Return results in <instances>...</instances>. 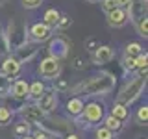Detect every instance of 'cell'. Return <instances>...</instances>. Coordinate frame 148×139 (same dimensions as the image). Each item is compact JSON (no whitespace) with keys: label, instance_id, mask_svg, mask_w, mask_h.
<instances>
[{"label":"cell","instance_id":"f546056e","mask_svg":"<svg viewBox=\"0 0 148 139\" xmlns=\"http://www.w3.org/2000/svg\"><path fill=\"white\" fill-rule=\"evenodd\" d=\"M122 69L126 72H135V58H132V56H128V54H124V58H122Z\"/></svg>","mask_w":148,"mask_h":139},{"label":"cell","instance_id":"836d02e7","mask_svg":"<svg viewBox=\"0 0 148 139\" xmlns=\"http://www.w3.org/2000/svg\"><path fill=\"white\" fill-rule=\"evenodd\" d=\"M74 126L80 128V130H89V128H92L91 124L87 122L85 119H83V115H78V117H74Z\"/></svg>","mask_w":148,"mask_h":139},{"label":"cell","instance_id":"484cf974","mask_svg":"<svg viewBox=\"0 0 148 139\" xmlns=\"http://www.w3.org/2000/svg\"><path fill=\"white\" fill-rule=\"evenodd\" d=\"M143 52V45L141 43H128L126 45V48H124V54H128V56H132V58H135V56H139Z\"/></svg>","mask_w":148,"mask_h":139},{"label":"cell","instance_id":"d4e9b609","mask_svg":"<svg viewBox=\"0 0 148 139\" xmlns=\"http://www.w3.org/2000/svg\"><path fill=\"white\" fill-rule=\"evenodd\" d=\"M135 120H137V124H141V126H146V122H148V106L146 104H143L141 108L137 109Z\"/></svg>","mask_w":148,"mask_h":139},{"label":"cell","instance_id":"e575fe53","mask_svg":"<svg viewBox=\"0 0 148 139\" xmlns=\"http://www.w3.org/2000/svg\"><path fill=\"white\" fill-rule=\"evenodd\" d=\"M22 2V6H24L26 9H37L43 4V0H21Z\"/></svg>","mask_w":148,"mask_h":139},{"label":"cell","instance_id":"74e56055","mask_svg":"<svg viewBox=\"0 0 148 139\" xmlns=\"http://www.w3.org/2000/svg\"><path fill=\"white\" fill-rule=\"evenodd\" d=\"M98 45H100V41H96V39H89V41H87V50H89V52H95V48H96Z\"/></svg>","mask_w":148,"mask_h":139},{"label":"cell","instance_id":"b9f144b4","mask_svg":"<svg viewBox=\"0 0 148 139\" xmlns=\"http://www.w3.org/2000/svg\"><path fill=\"white\" fill-rule=\"evenodd\" d=\"M21 139H34L32 136H24V137H21Z\"/></svg>","mask_w":148,"mask_h":139},{"label":"cell","instance_id":"f35d334b","mask_svg":"<svg viewBox=\"0 0 148 139\" xmlns=\"http://www.w3.org/2000/svg\"><path fill=\"white\" fill-rule=\"evenodd\" d=\"M130 2H132V0H117V8H120V9H128Z\"/></svg>","mask_w":148,"mask_h":139},{"label":"cell","instance_id":"1f68e13d","mask_svg":"<svg viewBox=\"0 0 148 139\" xmlns=\"http://www.w3.org/2000/svg\"><path fill=\"white\" fill-rule=\"evenodd\" d=\"M54 89L56 91H58V93H65V91H67L69 89V82L67 80H65V78H56V83H54Z\"/></svg>","mask_w":148,"mask_h":139},{"label":"cell","instance_id":"8fae6325","mask_svg":"<svg viewBox=\"0 0 148 139\" xmlns=\"http://www.w3.org/2000/svg\"><path fill=\"white\" fill-rule=\"evenodd\" d=\"M17 113L21 115L24 120H28V122H37V120L43 119V111H41V108L37 106V102H26V104H22L21 108L17 109Z\"/></svg>","mask_w":148,"mask_h":139},{"label":"cell","instance_id":"4316f807","mask_svg":"<svg viewBox=\"0 0 148 139\" xmlns=\"http://www.w3.org/2000/svg\"><path fill=\"white\" fill-rule=\"evenodd\" d=\"M71 26H72V19L69 17V15H65V13H61V15H59V21H58V24H56L54 30L63 32V30H67V28H71Z\"/></svg>","mask_w":148,"mask_h":139},{"label":"cell","instance_id":"d6a6232c","mask_svg":"<svg viewBox=\"0 0 148 139\" xmlns=\"http://www.w3.org/2000/svg\"><path fill=\"white\" fill-rule=\"evenodd\" d=\"M100 8L104 13H109L117 8V0H100Z\"/></svg>","mask_w":148,"mask_h":139},{"label":"cell","instance_id":"f1b7e54d","mask_svg":"<svg viewBox=\"0 0 148 139\" xmlns=\"http://www.w3.org/2000/svg\"><path fill=\"white\" fill-rule=\"evenodd\" d=\"M9 85H11V78L4 76L0 72V96H8L9 95Z\"/></svg>","mask_w":148,"mask_h":139},{"label":"cell","instance_id":"44dd1931","mask_svg":"<svg viewBox=\"0 0 148 139\" xmlns=\"http://www.w3.org/2000/svg\"><path fill=\"white\" fill-rule=\"evenodd\" d=\"M59 15H61V13H59L56 8H50V9H46V11H45L43 22H45V24H48V26H52V28H56V24H58V21H59Z\"/></svg>","mask_w":148,"mask_h":139},{"label":"cell","instance_id":"ba28073f","mask_svg":"<svg viewBox=\"0 0 148 139\" xmlns=\"http://www.w3.org/2000/svg\"><path fill=\"white\" fill-rule=\"evenodd\" d=\"M54 35V28L45 24V22H35L28 28V39L34 41V43H46L50 37Z\"/></svg>","mask_w":148,"mask_h":139},{"label":"cell","instance_id":"e0dca14e","mask_svg":"<svg viewBox=\"0 0 148 139\" xmlns=\"http://www.w3.org/2000/svg\"><path fill=\"white\" fill-rule=\"evenodd\" d=\"M102 124H104L108 130H111L113 133H120V132L124 130V122H122L120 119H117L115 115H111V113L108 115V117L104 115V119H102Z\"/></svg>","mask_w":148,"mask_h":139},{"label":"cell","instance_id":"8d00e7d4","mask_svg":"<svg viewBox=\"0 0 148 139\" xmlns=\"http://www.w3.org/2000/svg\"><path fill=\"white\" fill-rule=\"evenodd\" d=\"M67 93L69 95H72V96H76V95H80L82 93V83H76V85H69V89H67Z\"/></svg>","mask_w":148,"mask_h":139},{"label":"cell","instance_id":"30bf717a","mask_svg":"<svg viewBox=\"0 0 148 139\" xmlns=\"http://www.w3.org/2000/svg\"><path fill=\"white\" fill-rule=\"evenodd\" d=\"M37 106L41 108V111H43L45 115L54 113L56 108H58V91H56L54 87L45 89V93L41 95V98L37 100Z\"/></svg>","mask_w":148,"mask_h":139},{"label":"cell","instance_id":"7402d4cb","mask_svg":"<svg viewBox=\"0 0 148 139\" xmlns=\"http://www.w3.org/2000/svg\"><path fill=\"white\" fill-rule=\"evenodd\" d=\"M32 122H28V120L22 119L18 124H15V128H13V136L15 137H24V136H30V132H32V126H30Z\"/></svg>","mask_w":148,"mask_h":139},{"label":"cell","instance_id":"d590c367","mask_svg":"<svg viewBox=\"0 0 148 139\" xmlns=\"http://www.w3.org/2000/svg\"><path fill=\"white\" fill-rule=\"evenodd\" d=\"M72 69H76V71H82V69H85V61H83L82 56H76V58L72 59Z\"/></svg>","mask_w":148,"mask_h":139},{"label":"cell","instance_id":"8992f818","mask_svg":"<svg viewBox=\"0 0 148 139\" xmlns=\"http://www.w3.org/2000/svg\"><path fill=\"white\" fill-rule=\"evenodd\" d=\"M71 46L72 43L69 39H65L63 35H56V37H50L48 39V56H52L56 59H65L71 52Z\"/></svg>","mask_w":148,"mask_h":139},{"label":"cell","instance_id":"2e32d148","mask_svg":"<svg viewBox=\"0 0 148 139\" xmlns=\"http://www.w3.org/2000/svg\"><path fill=\"white\" fill-rule=\"evenodd\" d=\"M83 106H85V102H83L80 96H72V98L65 104V109H67V113L71 115V117H78V115H82Z\"/></svg>","mask_w":148,"mask_h":139},{"label":"cell","instance_id":"9c48e42d","mask_svg":"<svg viewBox=\"0 0 148 139\" xmlns=\"http://www.w3.org/2000/svg\"><path fill=\"white\" fill-rule=\"evenodd\" d=\"M37 54H39V46H37V43H34V41L28 39L24 45H21L18 48H15V54H13V56L24 65V63H30L32 59H35Z\"/></svg>","mask_w":148,"mask_h":139},{"label":"cell","instance_id":"277c9868","mask_svg":"<svg viewBox=\"0 0 148 139\" xmlns=\"http://www.w3.org/2000/svg\"><path fill=\"white\" fill-rule=\"evenodd\" d=\"M4 32H6L9 48H13V50L18 48L21 45H24L26 41H28V26H26V24H22V22L11 21Z\"/></svg>","mask_w":148,"mask_h":139},{"label":"cell","instance_id":"6da1fadb","mask_svg":"<svg viewBox=\"0 0 148 139\" xmlns=\"http://www.w3.org/2000/svg\"><path fill=\"white\" fill-rule=\"evenodd\" d=\"M115 83H117L115 74L104 71L98 74H92L87 82H82V93L85 96H106L108 93L115 89Z\"/></svg>","mask_w":148,"mask_h":139},{"label":"cell","instance_id":"ffe728a7","mask_svg":"<svg viewBox=\"0 0 148 139\" xmlns=\"http://www.w3.org/2000/svg\"><path fill=\"white\" fill-rule=\"evenodd\" d=\"M13 117H15V111L8 106H0V126H9L13 122Z\"/></svg>","mask_w":148,"mask_h":139},{"label":"cell","instance_id":"ab89813d","mask_svg":"<svg viewBox=\"0 0 148 139\" xmlns=\"http://www.w3.org/2000/svg\"><path fill=\"white\" fill-rule=\"evenodd\" d=\"M63 137H65V139H82L80 136H78V133H72V132H69L67 136H63Z\"/></svg>","mask_w":148,"mask_h":139},{"label":"cell","instance_id":"7c38bea8","mask_svg":"<svg viewBox=\"0 0 148 139\" xmlns=\"http://www.w3.org/2000/svg\"><path fill=\"white\" fill-rule=\"evenodd\" d=\"M21 69H22V63L18 61V59H17L13 54L4 56L2 65H0V72H2L4 76L15 78V76H18V74H21Z\"/></svg>","mask_w":148,"mask_h":139},{"label":"cell","instance_id":"60d3db41","mask_svg":"<svg viewBox=\"0 0 148 139\" xmlns=\"http://www.w3.org/2000/svg\"><path fill=\"white\" fill-rule=\"evenodd\" d=\"M87 2H91V4H96V2H100V0H87Z\"/></svg>","mask_w":148,"mask_h":139},{"label":"cell","instance_id":"4dcf8cb0","mask_svg":"<svg viewBox=\"0 0 148 139\" xmlns=\"http://www.w3.org/2000/svg\"><path fill=\"white\" fill-rule=\"evenodd\" d=\"M30 136L34 137V139H56V137L52 136V133H48L46 130L39 128V126H37V128L34 130V132H30Z\"/></svg>","mask_w":148,"mask_h":139},{"label":"cell","instance_id":"7bdbcfd3","mask_svg":"<svg viewBox=\"0 0 148 139\" xmlns=\"http://www.w3.org/2000/svg\"><path fill=\"white\" fill-rule=\"evenodd\" d=\"M141 139H146V137H141Z\"/></svg>","mask_w":148,"mask_h":139},{"label":"cell","instance_id":"5bb4252c","mask_svg":"<svg viewBox=\"0 0 148 139\" xmlns=\"http://www.w3.org/2000/svg\"><path fill=\"white\" fill-rule=\"evenodd\" d=\"M106 19H108V24L111 28H124L130 21L128 11L126 9H120V8H115L113 11L106 13Z\"/></svg>","mask_w":148,"mask_h":139},{"label":"cell","instance_id":"52a82bcc","mask_svg":"<svg viewBox=\"0 0 148 139\" xmlns=\"http://www.w3.org/2000/svg\"><path fill=\"white\" fill-rule=\"evenodd\" d=\"M61 74V59H56L52 56H46L39 63V76L45 80H56Z\"/></svg>","mask_w":148,"mask_h":139},{"label":"cell","instance_id":"603a6c76","mask_svg":"<svg viewBox=\"0 0 148 139\" xmlns=\"http://www.w3.org/2000/svg\"><path fill=\"white\" fill-rule=\"evenodd\" d=\"M133 24H135V30H137V34L141 35V37H148V17L146 15H143V17H139L135 22H133Z\"/></svg>","mask_w":148,"mask_h":139},{"label":"cell","instance_id":"d6986e66","mask_svg":"<svg viewBox=\"0 0 148 139\" xmlns=\"http://www.w3.org/2000/svg\"><path fill=\"white\" fill-rule=\"evenodd\" d=\"M111 115H115L117 119H120L122 122H126V120L130 119V106L122 104V102H117L115 100L113 108H111Z\"/></svg>","mask_w":148,"mask_h":139},{"label":"cell","instance_id":"83f0119b","mask_svg":"<svg viewBox=\"0 0 148 139\" xmlns=\"http://www.w3.org/2000/svg\"><path fill=\"white\" fill-rule=\"evenodd\" d=\"M11 52L9 48V43H8V37H6V32L0 28V56H8Z\"/></svg>","mask_w":148,"mask_h":139},{"label":"cell","instance_id":"cb8c5ba5","mask_svg":"<svg viewBox=\"0 0 148 139\" xmlns=\"http://www.w3.org/2000/svg\"><path fill=\"white\" fill-rule=\"evenodd\" d=\"M95 139H117V133H113L111 130H108L104 126V124H98L96 126V130H95Z\"/></svg>","mask_w":148,"mask_h":139},{"label":"cell","instance_id":"9a60e30c","mask_svg":"<svg viewBox=\"0 0 148 139\" xmlns=\"http://www.w3.org/2000/svg\"><path fill=\"white\" fill-rule=\"evenodd\" d=\"M28 85H30V83L26 80L11 82V85H9V95H11L15 100H26L28 98Z\"/></svg>","mask_w":148,"mask_h":139},{"label":"cell","instance_id":"3957f363","mask_svg":"<svg viewBox=\"0 0 148 139\" xmlns=\"http://www.w3.org/2000/svg\"><path fill=\"white\" fill-rule=\"evenodd\" d=\"M35 124L39 128L46 130L48 133H52L54 137H63V136H67L69 132H72V128H74V124L71 122V120H67L63 117H54L52 113L43 115V119L37 120Z\"/></svg>","mask_w":148,"mask_h":139},{"label":"cell","instance_id":"4fadbf2b","mask_svg":"<svg viewBox=\"0 0 148 139\" xmlns=\"http://www.w3.org/2000/svg\"><path fill=\"white\" fill-rule=\"evenodd\" d=\"M91 54H92V63L95 65H106L115 58V50L109 45H98L95 48V52Z\"/></svg>","mask_w":148,"mask_h":139},{"label":"cell","instance_id":"5b68a950","mask_svg":"<svg viewBox=\"0 0 148 139\" xmlns=\"http://www.w3.org/2000/svg\"><path fill=\"white\" fill-rule=\"evenodd\" d=\"M82 115L91 126H98L102 122V119H104V115H106V106L102 104V102H98V100H91V102H87V104L83 106Z\"/></svg>","mask_w":148,"mask_h":139},{"label":"cell","instance_id":"ac0fdd59","mask_svg":"<svg viewBox=\"0 0 148 139\" xmlns=\"http://www.w3.org/2000/svg\"><path fill=\"white\" fill-rule=\"evenodd\" d=\"M45 83L41 82V80H35V82H32L30 85H28V98L30 100H34V102H37L41 98V95L45 93Z\"/></svg>","mask_w":148,"mask_h":139},{"label":"cell","instance_id":"7a4b0ae2","mask_svg":"<svg viewBox=\"0 0 148 139\" xmlns=\"http://www.w3.org/2000/svg\"><path fill=\"white\" fill-rule=\"evenodd\" d=\"M146 87V76H133L132 80H128L124 83V87L120 89V93L117 95V102H122L126 106H132L135 100H139V96L143 95Z\"/></svg>","mask_w":148,"mask_h":139}]
</instances>
